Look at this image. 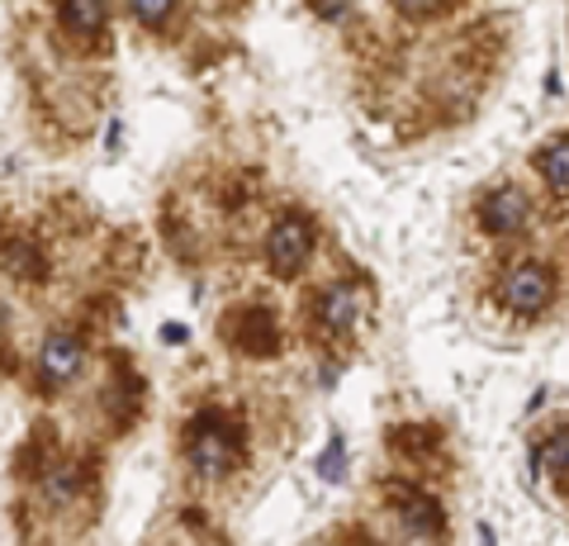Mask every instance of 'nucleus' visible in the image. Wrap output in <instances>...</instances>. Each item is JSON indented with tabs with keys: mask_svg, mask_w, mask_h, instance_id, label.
Wrapping results in <instances>:
<instances>
[{
	"mask_svg": "<svg viewBox=\"0 0 569 546\" xmlns=\"http://www.w3.org/2000/svg\"><path fill=\"white\" fill-rule=\"evenodd\" d=\"M186 461L200 480H223L228 470L242 461V437L223 414H200L186 433Z\"/></svg>",
	"mask_w": 569,
	"mask_h": 546,
	"instance_id": "f257e3e1",
	"label": "nucleus"
},
{
	"mask_svg": "<svg viewBox=\"0 0 569 546\" xmlns=\"http://www.w3.org/2000/svg\"><path fill=\"white\" fill-rule=\"evenodd\" d=\"M309 248H313L309 224L299 219V215H284V219L271 228V242H266V257H271V271H276V276H295V271L309 261Z\"/></svg>",
	"mask_w": 569,
	"mask_h": 546,
	"instance_id": "f03ea898",
	"label": "nucleus"
},
{
	"mask_svg": "<svg viewBox=\"0 0 569 546\" xmlns=\"http://www.w3.org/2000/svg\"><path fill=\"white\" fill-rule=\"evenodd\" d=\"M550 295H556V280H550V271L537 267V261H522V267L503 280V299L512 314H541L550 305Z\"/></svg>",
	"mask_w": 569,
	"mask_h": 546,
	"instance_id": "7ed1b4c3",
	"label": "nucleus"
},
{
	"mask_svg": "<svg viewBox=\"0 0 569 546\" xmlns=\"http://www.w3.org/2000/svg\"><path fill=\"white\" fill-rule=\"evenodd\" d=\"M81 366H86V347H81V338H71V332H52V338L43 343V351H39V380L48 385V390L77 380Z\"/></svg>",
	"mask_w": 569,
	"mask_h": 546,
	"instance_id": "20e7f679",
	"label": "nucleus"
},
{
	"mask_svg": "<svg viewBox=\"0 0 569 546\" xmlns=\"http://www.w3.org/2000/svg\"><path fill=\"white\" fill-rule=\"evenodd\" d=\"M361 309H366L361 286H351V280H337V286H328L323 299H318V324L332 328V332H347V328L361 324Z\"/></svg>",
	"mask_w": 569,
	"mask_h": 546,
	"instance_id": "39448f33",
	"label": "nucleus"
},
{
	"mask_svg": "<svg viewBox=\"0 0 569 546\" xmlns=\"http://www.w3.org/2000/svg\"><path fill=\"white\" fill-rule=\"evenodd\" d=\"M479 219H485V228L493 238H508V234H522L527 219H531V209L522 200V190H493V196L485 200V209H479Z\"/></svg>",
	"mask_w": 569,
	"mask_h": 546,
	"instance_id": "423d86ee",
	"label": "nucleus"
},
{
	"mask_svg": "<svg viewBox=\"0 0 569 546\" xmlns=\"http://www.w3.org/2000/svg\"><path fill=\"white\" fill-rule=\"evenodd\" d=\"M62 24L81 39H91L104 24V0H62Z\"/></svg>",
	"mask_w": 569,
	"mask_h": 546,
	"instance_id": "0eeeda50",
	"label": "nucleus"
},
{
	"mask_svg": "<svg viewBox=\"0 0 569 546\" xmlns=\"http://www.w3.org/2000/svg\"><path fill=\"white\" fill-rule=\"evenodd\" d=\"M541 176L550 181V190L569 196V138H560V143H550L541 152Z\"/></svg>",
	"mask_w": 569,
	"mask_h": 546,
	"instance_id": "6e6552de",
	"label": "nucleus"
},
{
	"mask_svg": "<svg viewBox=\"0 0 569 546\" xmlns=\"http://www.w3.org/2000/svg\"><path fill=\"white\" fill-rule=\"evenodd\" d=\"M129 10H133V20H138V24L157 29V24H167V20H171L176 0H129Z\"/></svg>",
	"mask_w": 569,
	"mask_h": 546,
	"instance_id": "1a4fd4ad",
	"label": "nucleus"
},
{
	"mask_svg": "<svg viewBox=\"0 0 569 546\" xmlns=\"http://www.w3.org/2000/svg\"><path fill=\"white\" fill-rule=\"evenodd\" d=\"M441 0H399V10H408V14H422V10H437Z\"/></svg>",
	"mask_w": 569,
	"mask_h": 546,
	"instance_id": "9d476101",
	"label": "nucleus"
}]
</instances>
